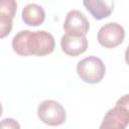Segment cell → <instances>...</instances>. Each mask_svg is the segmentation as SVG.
Instances as JSON below:
<instances>
[{"mask_svg":"<svg viewBox=\"0 0 129 129\" xmlns=\"http://www.w3.org/2000/svg\"><path fill=\"white\" fill-rule=\"evenodd\" d=\"M55 46L53 36L45 30H21L12 39V48L19 55L43 56L53 51Z\"/></svg>","mask_w":129,"mask_h":129,"instance_id":"6da1fadb","label":"cell"},{"mask_svg":"<svg viewBox=\"0 0 129 129\" xmlns=\"http://www.w3.org/2000/svg\"><path fill=\"white\" fill-rule=\"evenodd\" d=\"M128 95L120 98L115 107L104 116L100 129H126L129 123V99Z\"/></svg>","mask_w":129,"mask_h":129,"instance_id":"7a4b0ae2","label":"cell"},{"mask_svg":"<svg viewBox=\"0 0 129 129\" xmlns=\"http://www.w3.org/2000/svg\"><path fill=\"white\" fill-rule=\"evenodd\" d=\"M77 73L82 81L88 84L100 83L106 73L103 60L95 55L83 58L77 64Z\"/></svg>","mask_w":129,"mask_h":129,"instance_id":"3957f363","label":"cell"},{"mask_svg":"<svg viewBox=\"0 0 129 129\" xmlns=\"http://www.w3.org/2000/svg\"><path fill=\"white\" fill-rule=\"evenodd\" d=\"M37 116L40 121L48 126L62 125L67 119V113L62 105L54 100L42 101L37 108Z\"/></svg>","mask_w":129,"mask_h":129,"instance_id":"277c9868","label":"cell"},{"mask_svg":"<svg viewBox=\"0 0 129 129\" xmlns=\"http://www.w3.org/2000/svg\"><path fill=\"white\" fill-rule=\"evenodd\" d=\"M125 37V30L117 22H109L103 25L98 31V41L106 48H113L120 45Z\"/></svg>","mask_w":129,"mask_h":129,"instance_id":"5b68a950","label":"cell"},{"mask_svg":"<svg viewBox=\"0 0 129 129\" xmlns=\"http://www.w3.org/2000/svg\"><path fill=\"white\" fill-rule=\"evenodd\" d=\"M63 29L66 34L74 36H86L90 29V22L83 12L79 10H71L66 16Z\"/></svg>","mask_w":129,"mask_h":129,"instance_id":"8992f818","label":"cell"},{"mask_svg":"<svg viewBox=\"0 0 129 129\" xmlns=\"http://www.w3.org/2000/svg\"><path fill=\"white\" fill-rule=\"evenodd\" d=\"M62 51L70 56H77L84 53L88 48V39L86 36H74L63 34L60 39Z\"/></svg>","mask_w":129,"mask_h":129,"instance_id":"52a82bcc","label":"cell"},{"mask_svg":"<svg viewBox=\"0 0 129 129\" xmlns=\"http://www.w3.org/2000/svg\"><path fill=\"white\" fill-rule=\"evenodd\" d=\"M83 4L91 15L97 20L107 18L114 9V1L112 0H85L83 1Z\"/></svg>","mask_w":129,"mask_h":129,"instance_id":"ba28073f","label":"cell"},{"mask_svg":"<svg viewBox=\"0 0 129 129\" xmlns=\"http://www.w3.org/2000/svg\"><path fill=\"white\" fill-rule=\"evenodd\" d=\"M21 17L26 25L38 26L44 21L45 12L40 5L36 3H29L22 9Z\"/></svg>","mask_w":129,"mask_h":129,"instance_id":"9c48e42d","label":"cell"},{"mask_svg":"<svg viewBox=\"0 0 129 129\" xmlns=\"http://www.w3.org/2000/svg\"><path fill=\"white\" fill-rule=\"evenodd\" d=\"M13 17L9 14L0 12V39L6 37L12 30Z\"/></svg>","mask_w":129,"mask_h":129,"instance_id":"30bf717a","label":"cell"},{"mask_svg":"<svg viewBox=\"0 0 129 129\" xmlns=\"http://www.w3.org/2000/svg\"><path fill=\"white\" fill-rule=\"evenodd\" d=\"M17 10V3L14 0H0V12L9 14L14 18Z\"/></svg>","mask_w":129,"mask_h":129,"instance_id":"8fae6325","label":"cell"},{"mask_svg":"<svg viewBox=\"0 0 129 129\" xmlns=\"http://www.w3.org/2000/svg\"><path fill=\"white\" fill-rule=\"evenodd\" d=\"M0 129H20V125L13 118H5L0 121Z\"/></svg>","mask_w":129,"mask_h":129,"instance_id":"7c38bea8","label":"cell"},{"mask_svg":"<svg viewBox=\"0 0 129 129\" xmlns=\"http://www.w3.org/2000/svg\"><path fill=\"white\" fill-rule=\"evenodd\" d=\"M2 112H3V108H2V105H1V103H0V117H1V115H2Z\"/></svg>","mask_w":129,"mask_h":129,"instance_id":"4fadbf2b","label":"cell"}]
</instances>
